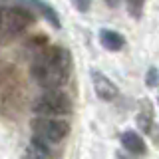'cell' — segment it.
Segmentation results:
<instances>
[{"mask_svg":"<svg viewBox=\"0 0 159 159\" xmlns=\"http://www.w3.org/2000/svg\"><path fill=\"white\" fill-rule=\"evenodd\" d=\"M70 70H72V56L62 46H46L36 54L30 64V76L36 80L38 86L46 92L60 89L68 84Z\"/></svg>","mask_w":159,"mask_h":159,"instance_id":"cell-1","label":"cell"},{"mask_svg":"<svg viewBox=\"0 0 159 159\" xmlns=\"http://www.w3.org/2000/svg\"><path fill=\"white\" fill-rule=\"evenodd\" d=\"M34 22V14L22 6H0V36L12 40L28 30Z\"/></svg>","mask_w":159,"mask_h":159,"instance_id":"cell-2","label":"cell"},{"mask_svg":"<svg viewBox=\"0 0 159 159\" xmlns=\"http://www.w3.org/2000/svg\"><path fill=\"white\" fill-rule=\"evenodd\" d=\"M32 111L40 117H54V116H66L72 111V102L64 92L50 89L38 96L32 103Z\"/></svg>","mask_w":159,"mask_h":159,"instance_id":"cell-3","label":"cell"},{"mask_svg":"<svg viewBox=\"0 0 159 159\" xmlns=\"http://www.w3.org/2000/svg\"><path fill=\"white\" fill-rule=\"evenodd\" d=\"M30 125L34 129V137L42 139L44 143H60L70 131L68 121L56 117H36Z\"/></svg>","mask_w":159,"mask_h":159,"instance_id":"cell-4","label":"cell"},{"mask_svg":"<svg viewBox=\"0 0 159 159\" xmlns=\"http://www.w3.org/2000/svg\"><path fill=\"white\" fill-rule=\"evenodd\" d=\"M92 84H93L96 96L99 99H103V102H113V99L117 98V93H119L117 86L103 72H99V70H92Z\"/></svg>","mask_w":159,"mask_h":159,"instance_id":"cell-5","label":"cell"},{"mask_svg":"<svg viewBox=\"0 0 159 159\" xmlns=\"http://www.w3.org/2000/svg\"><path fill=\"white\" fill-rule=\"evenodd\" d=\"M121 145L129 155H145L147 153V145L143 141V137L133 129H127V131L121 133Z\"/></svg>","mask_w":159,"mask_h":159,"instance_id":"cell-6","label":"cell"},{"mask_svg":"<svg viewBox=\"0 0 159 159\" xmlns=\"http://www.w3.org/2000/svg\"><path fill=\"white\" fill-rule=\"evenodd\" d=\"M20 2H22L24 6H30V8L34 10V12H38L40 16H44L54 28H60V26H62V24H60V16H58V12H56V10H54L52 6H50L46 0H20Z\"/></svg>","mask_w":159,"mask_h":159,"instance_id":"cell-7","label":"cell"},{"mask_svg":"<svg viewBox=\"0 0 159 159\" xmlns=\"http://www.w3.org/2000/svg\"><path fill=\"white\" fill-rule=\"evenodd\" d=\"M153 119H155V111H153V103L147 98L139 99V111H137V127L143 133H149L153 127Z\"/></svg>","mask_w":159,"mask_h":159,"instance_id":"cell-8","label":"cell"},{"mask_svg":"<svg viewBox=\"0 0 159 159\" xmlns=\"http://www.w3.org/2000/svg\"><path fill=\"white\" fill-rule=\"evenodd\" d=\"M98 36H99V44H102L107 52H119V50L125 46V38H123L119 32H116V30L102 28Z\"/></svg>","mask_w":159,"mask_h":159,"instance_id":"cell-9","label":"cell"},{"mask_svg":"<svg viewBox=\"0 0 159 159\" xmlns=\"http://www.w3.org/2000/svg\"><path fill=\"white\" fill-rule=\"evenodd\" d=\"M48 157H50L48 143H44L38 137H32V145L26 151V159H48Z\"/></svg>","mask_w":159,"mask_h":159,"instance_id":"cell-10","label":"cell"},{"mask_svg":"<svg viewBox=\"0 0 159 159\" xmlns=\"http://www.w3.org/2000/svg\"><path fill=\"white\" fill-rule=\"evenodd\" d=\"M143 6H145V0H127V12L129 16H133L135 20L141 18L143 14Z\"/></svg>","mask_w":159,"mask_h":159,"instance_id":"cell-11","label":"cell"},{"mask_svg":"<svg viewBox=\"0 0 159 159\" xmlns=\"http://www.w3.org/2000/svg\"><path fill=\"white\" fill-rule=\"evenodd\" d=\"M159 84V72H157V68H149L147 70V74H145V86L147 88H155Z\"/></svg>","mask_w":159,"mask_h":159,"instance_id":"cell-12","label":"cell"},{"mask_svg":"<svg viewBox=\"0 0 159 159\" xmlns=\"http://www.w3.org/2000/svg\"><path fill=\"white\" fill-rule=\"evenodd\" d=\"M70 2L74 4V8L78 12H88L89 6H92V0H70Z\"/></svg>","mask_w":159,"mask_h":159,"instance_id":"cell-13","label":"cell"},{"mask_svg":"<svg viewBox=\"0 0 159 159\" xmlns=\"http://www.w3.org/2000/svg\"><path fill=\"white\" fill-rule=\"evenodd\" d=\"M116 159H133V155H125V153L117 151V153H116Z\"/></svg>","mask_w":159,"mask_h":159,"instance_id":"cell-14","label":"cell"},{"mask_svg":"<svg viewBox=\"0 0 159 159\" xmlns=\"http://www.w3.org/2000/svg\"><path fill=\"white\" fill-rule=\"evenodd\" d=\"M119 2H121V0H106V4H107V6H111V8L119 6Z\"/></svg>","mask_w":159,"mask_h":159,"instance_id":"cell-15","label":"cell"},{"mask_svg":"<svg viewBox=\"0 0 159 159\" xmlns=\"http://www.w3.org/2000/svg\"><path fill=\"white\" fill-rule=\"evenodd\" d=\"M157 102H159V99H157Z\"/></svg>","mask_w":159,"mask_h":159,"instance_id":"cell-16","label":"cell"}]
</instances>
